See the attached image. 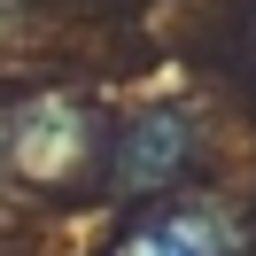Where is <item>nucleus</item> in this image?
Wrapping results in <instances>:
<instances>
[{
    "instance_id": "1",
    "label": "nucleus",
    "mask_w": 256,
    "mask_h": 256,
    "mask_svg": "<svg viewBox=\"0 0 256 256\" xmlns=\"http://www.w3.org/2000/svg\"><path fill=\"white\" fill-rule=\"evenodd\" d=\"M194 156H202V124L163 101V109L124 116V132H116V148H109V171H116L124 194H163V186H178V178L194 171Z\"/></svg>"
},
{
    "instance_id": "2",
    "label": "nucleus",
    "mask_w": 256,
    "mask_h": 256,
    "mask_svg": "<svg viewBox=\"0 0 256 256\" xmlns=\"http://www.w3.org/2000/svg\"><path fill=\"white\" fill-rule=\"evenodd\" d=\"M109 256H240V240H233V218H218L210 202H163L132 218Z\"/></svg>"
},
{
    "instance_id": "3",
    "label": "nucleus",
    "mask_w": 256,
    "mask_h": 256,
    "mask_svg": "<svg viewBox=\"0 0 256 256\" xmlns=\"http://www.w3.org/2000/svg\"><path fill=\"white\" fill-rule=\"evenodd\" d=\"M248 70H256V16H248Z\"/></svg>"
}]
</instances>
